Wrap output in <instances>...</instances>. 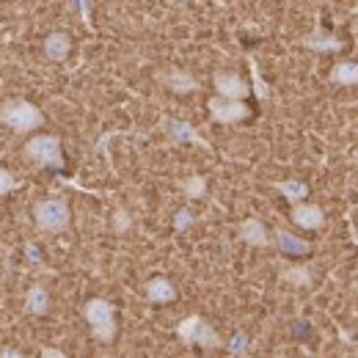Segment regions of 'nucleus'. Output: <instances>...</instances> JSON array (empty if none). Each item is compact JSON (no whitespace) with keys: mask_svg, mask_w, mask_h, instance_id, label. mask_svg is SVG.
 <instances>
[{"mask_svg":"<svg viewBox=\"0 0 358 358\" xmlns=\"http://www.w3.org/2000/svg\"><path fill=\"white\" fill-rule=\"evenodd\" d=\"M240 237H243V243H248V245H254V248H268L270 243H273L268 226L262 224L259 218H245V221L240 224Z\"/></svg>","mask_w":358,"mask_h":358,"instance_id":"9","label":"nucleus"},{"mask_svg":"<svg viewBox=\"0 0 358 358\" xmlns=\"http://www.w3.org/2000/svg\"><path fill=\"white\" fill-rule=\"evenodd\" d=\"M229 356H248V336L240 331V334H234V339L229 342Z\"/></svg>","mask_w":358,"mask_h":358,"instance_id":"22","label":"nucleus"},{"mask_svg":"<svg viewBox=\"0 0 358 358\" xmlns=\"http://www.w3.org/2000/svg\"><path fill=\"white\" fill-rule=\"evenodd\" d=\"M25 157L39 166V169H55L64 171V152H61V138L58 135H34L25 143Z\"/></svg>","mask_w":358,"mask_h":358,"instance_id":"4","label":"nucleus"},{"mask_svg":"<svg viewBox=\"0 0 358 358\" xmlns=\"http://www.w3.org/2000/svg\"><path fill=\"white\" fill-rule=\"evenodd\" d=\"M69 47H72V42H69V36L66 34H50L45 39V55L50 58V61H66V55H69Z\"/></svg>","mask_w":358,"mask_h":358,"instance_id":"12","label":"nucleus"},{"mask_svg":"<svg viewBox=\"0 0 358 358\" xmlns=\"http://www.w3.org/2000/svg\"><path fill=\"white\" fill-rule=\"evenodd\" d=\"M281 281L292 284V287H309L312 284V270L306 265H292V268L281 270Z\"/></svg>","mask_w":358,"mask_h":358,"instance_id":"19","label":"nucleus"},{"mask_svg":"<svg viewBox=\"0 0 358 358\" xmlns=\"http://www.w3.org/2000/svg\"><path fill=\"white\" fill-rule=\"evenodd\" d=\"M179 187L185 190V196L190 199H204L207 196V179L204 177H187L179 182Z\"/></svg>","mask_w":358,"mask_h":358,"instance_id":"20","label":"nucleus"},{"mask_svg":"<svg viewBox=\"0 0 358 358\" xmlns=\"http://www.w3.org/2000/svg\"><path fill=\"white\" fill-rule=\"evenodd\" d=\"M289 215H292L295 224L301 226V229H306V231H314V229H322V226H325V213H322V207H317V204L295 201Z\"/></svg>","mask_w":358,"mask_h":358,"instance_id":"7","label":"nucleus"},{"mask_svg":"<svg viewBox=\"0 0 358 358\" xmlns=\"http://www.w3.org/2000/svg\"><path fill=\"white\" fill-rule=\"evenodd\" d=\"M34 221H36V226H39L42 231H47V234H61V231L69 229V221H72L69 204H66L64 199H45V201L36 204Z\"/></svg>","mask_w":358,"mask_h":358,"instance_id":"5","label":"nucleus"},{"mask_svg":"<svg viewBox=\"0 0 358 358\" xmlns=\"http://www.w3.org/2000/svg\"><path fill=\"white\" fill-rule=\"evenodd\" d=\"M50 309V295L42 284L31 287L28 289V298H25V312L28 314H45Z\"/></svg>","mask_w":358,"mask_h":358,"instance_id":"17","label":"nucleus"},{"mask_svg":"<svg viewBox=\"0 0 358 358\" xmlns=\"http://www.w3.org/2000/svg\"><path fill=\"white\" fill-rule=\"evenodd\" d=\"M193 221H196V215H193L190 210H179L177 215H174V229H177V231H185L187 226H193Z\"/></svg>","mask_w":358,"mask_h":358,"instance_id":"24","label":"nucleus"},{"mask_svg":"<svg viewBox=\"0 0 358 358\" xmlns=\"http://www.w3.org/2000/svg\"><path fill=\"white\" fill-rule=\"evenodd\" d=\"M22 182L20 179H14L3 166H0V196H6V193H11V190H17Z\"/></svg>","mask_w":358,"mask_h":358,"instance_id":"23","label":"nucleus"},{"mask_svg":"<svg viewBox=\"0 0 358 358\" xmlns=\"http://www.w3.org/2000/svg\"><path fill=\"white\" fill-rule=\"evenodd\" d=\"M166 124H169V135H171V138H174L177 143H185V141H187V143H199V146H204V149H207V143H204V141L199 138V133H196V130H193V127H190L187 122H179V119H169Z\"/></svg>","mask_w":358,"mask_h":358,"instance_id":"14","label":"nucleus"},{"mask_svg":"<svg viewBox=\"0 0 358 358\" xmlns=\"http://www.w3.org/2000/svg\"><path fill=\"white\" fill-rule=\"evenodd\" d=\"M0 122L6 127H11L14 133H31L36 127L45 124V113L25 99H8L0 105Z\"/></svg>","mask_w":358,"mask_h":358,"instance_id":"1","label":"nucleus"},{"mask_svg":"<svg viewBox=\"0 0 358 358\" xmlns=\"http://www.w3.org/2000/svg\"><path fill=\"white\" fill-rule=\"evenodd\" d=\"M83 317H86V322H89L91 334H94L96 342L110 345L116 339L119 328H116V309H113V303H108L102 298H91L89 303L83 306Z\"/></svg>","mask_w":358,"mask_h":358,"instance_id":"2","label":"nucleus"},{"mask_svg":"<svg viewBox=\"0 0 358 358\" xmlns=\"http://www.w3.org/2000/svg\"><path fill=\"white\" fill-rule=\"evenodd\" d=\"M177 336L185 345H196V348H204V350H218V348H224L221 334H218L204 317H199V314H190V317H185V320L179 322Z\"/></svg>","mask_w":358,"mask_h":358,"instance_id":"3","label":"nucleus"},{"mask_svg":"<svg viewBox=\"0 0 358 358\" xmlns=\"http://www.w3.org/2000/svg\"><path fill=\"white\" fill-rule=\"evenodd\" d=\"M356 353H358V342H356Z\"/></svg>","mask_w":358,"mask_h":358,"instance_id":"26","label":"nucleus"},{"mask_svg":"<svg viewBox=\"0 0 358 358\" xmlns=\"http://www.w3.org/2000/svg\"><path fill=\"white\" fill-rule=\"evenodd\" d=\"M248 66H251V78H254V94H257V99H259V102H268L270 89H268V83L262 80V75H259L257 61H254V58H248Z\"/></svg>","mask_w":358,"mask_h":358,"instance_id":"21","label":"nucleus"},{"mask_svg":"<svg viewBox=\"0 0 358 358\" xmlns=\"http://www.w3.org/2000/svg\"><path fill=\"white\" fill-rule=\"evenodd\" d=\"M275 245L284 251V254H309L312 251V245L309 243H303V240H298L295 234H289V231H284V229H278L275 231Z\"/></svg>","mask_w":358,"mask_h":358,"instance_id":"15","label":"nucleus"},{"mask_svg":"<svg viewBox=\"0 0 358 358\" xmlns=\"http://www.w3.org/2000/svg\"><path fill=\"white\" fill-rule=\"evenodd\" d=\"M331 83L336 86H358V64L353 61H339L331 69Z\"/></svg>","mask_w":358,"mask_h":358,"instance_id":"13","label":"nucleus"},{"mask_svg":"<svg viewBox=\"0 0 358 358\" xmlns=\"http://www.w3.org/2000/svg\"><path fill=\"white\" fill-rule=\"evenodd\" d=\"M303 45L314 50V52H339L342 50V39H336L334 34H328V31H322V28H317L312 31L306 39H303Z\"/></svg>","mask_w":358,"mask_h":358,"instance_id":"11","label":"nucleus"},{"mask_svg":"<svg viewBox=\"0 0 358 358\" xmlns=\"http://www.w3.org/2000/svg\"><path fill=\"white\" fill-rule=\"evenodd\" d=\"M275 190L287 199V201H303L306 199V193H309V187L303 185V182H298V179H287V182H275Z\"/></svg>","mask_w":358,"mask_h":358,"instance_id":"18","label":"nucleus"},{"mask_svg":"<svg viewBox=\"0 0 358 358\" xmlns=\"http://www.w3.org/2000/svg\"><path fill=\"white\" fill-rule=\"evenodd\" d=\"M215 91H218V96L245 99V96L251 94V86H248L240 75H234V72H218V75H215Z\"/></svg>","mask_w":358,"mask_h":358,"instance_id":"8","label":"nucleus"},{"mask_svg":"<svg viewBox=\"0 0 358 358\" xmlns=\"http://www.w3.org/2000/svg\"><path fill=\"white\" fill-rule=\"evenodd\" d=\"M130 229V215L124 210H116V231H124Z\"/></svg>","mask_w":358,"mask_h":358,"instance_id":"25","label":"nucleus"},{"mask_svg":"<svg viewBox=\"0 0 358 358\" xmlns=\"http://www.w3.org/2000/svg\"><path fill=\"white\" fill-rule=\"evenodd\" d=\"M143 295L149 303H171L177 301V287L169 281V278H149L146 287H143Z\"/></svg>","mask_w":358,"mask_h":358,"instance_id":"10","label":"nucleus"},{"mask_svg":"<svg viewBox=\"0 0 358 358\" xmlns=\"http://www.w3.org/2000/svg\"><path fill=\"white\" fill-rule=\"evenodd\" d=\"M166 86L174 91V94H190V91L199 89L196 78H193V75H187V72H182V69H174V72H169V75H166Z\"/></svg>","mask_w":358,"mask_h":358,"instance_id":"16","label":"nucleus"},{"mask_svg":"<svg viewBox=\"0 0 358 358\" xmlns=\"http://www.w3.org/2000/svg\"><path fill=\"white\" fill-rule=\"evenodd\" d=\"M207 108H210V119L218 124H237L251 116V110H248V105H243V99H229V96H213L207 102Z\"/></svg>","mask_w":358,"mask_h":358,"instance_id":"6","label":"nucleus"}]
</instances>
